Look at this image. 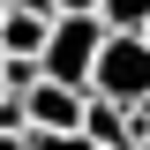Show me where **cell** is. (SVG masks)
<instances>
[{
    "label": "cell",
    "mask_w": 150,
    "mask_h": 150,
    "mask_svg": "<svg viewBox=\"0 0 150 150\" xmlns=\"http://www.w3.org/2000/svg\"><path fill=\"white\" fill-rule=\"evenodd\" d=\"M30 98V128L38 135H68V128H83V105H90V90H75V83H38V90H23Z\"/></svg>",
    "instance_id": "3"
},
{
    "label": "cell",
    "mask_w": 150,
    "mask_h": 150,
    "mask_svg": "<svg viewBox=\"0 0 150 150\" xmlns=\"http://www.w3.org/2000/svg\"><path fill=\"white\" fill-rule=\"evenodd\" d=\"M105 30H150V0H105Z\"/></svg>",
    "instance_id": "6"
},
{
    "label": "cell",
    "mask_w": 150,
    "mask_h": 150,
    "mask_svg": "<svg viewBox=\"0 0 150 150\" xmlns=\"http://www.w3.org/2000/svg\"><path fill=\"white\" fill-rule=\"evenodd\" d=\"M143 38H150V30H143Z\"/></svg>",
    "instance_id": "11"
},
{
    "label": "cell",
    "mask_w": 150,
    "mask_h": 150,
    "mask_svg": "<svg viewBox=\"0 0 150 150\" xmlns=\"http://www.w3.org/2000/svg\"><path fill=\"white\" fill-rule=\"evenodd\" d=\"M90 90L112 98V105H150V38H143V30H112V38H105Z\"/></svg>",
    "instance_id": "1"
},
{
    "label": "cell",
    "mask_w": 150,
    "mask_h": 150,
    "mask_svg": "<svg viewBox=\"0 0 150 150\" xmlns=\"http://www.w3.org/2000/svg\"><path fill=\"white\" fill-rule=\"evenodd\" d=\"M0 135H30V98L23 90H0Z\"/></svg>",
    "instance_id": "7"
},
{
    "label": "cell",
    "mask_w": 150,
    "mask_h": 150,
    "mask_svg": "<svg viewBox=\"0 0 150 150\" xmlns=\"http://www.w3.org/2000/svg\"><path fill=\"white\" fill-rule=\"evenodd\" d=\"M53 23H60V15L8 8V15H0V53H30V60H45V45H53Z\"/></svg>",
    "instance_id": "4"
},
{
    "label": "cell",
    "mask_w": 150,
    "mask_h": 150,
    "mask_svg": "<svg viewBox=\"0 0 150 150\" xmlns=\"http://www.w3.org/2000/svg\"><path fill=\"white\" fill-rule=\"evenodd\" d=\"M60 15H98V8H105V0H53Z\"/></svg>",
    "instance_id": "9"
},
{
    "label": "cell",
    "mask_w": 150,
    "mask_h": 150,
    "mask_svg": "<svg viewBox=\"0 0 150 150\" xmlns=\"http://www.w3.org/2000/svg\"><path fill=\"white\" fill-rule=\"evenodd\" d=\"M128 112H135V105H112V98H98V90H90V105H83V135H90L98 150H135Z\"/></svg>",
    "instance_id": "5"
},
{
    "label": "cell",
    "mask_w": 150,
    "mask_h": 150,
    "mask_svg": "<svg viewBox=\"0 0 150 150\" xmlns=\"http://www.w3.org/2000/svg\"><path fill=\"white\" fill-rule=\"evenodd\" d=\"M30 150H98V143H90L83 128H68V135H38V128H30Z\"/></svg>",
    "instance_id": "8"
},
{
    "label": "cell",
    "mask_w": 150,
    "mask_h": 150,
    "mask_svg": "<svg viewBox=\"0 0 150 150\" xmlns=\"http://www.w3.org/2000/svg\"><path fill=\"white\" fill-rule=\"evenodd\" d=\"M0 150H30V135H0Z\"/></svg>",
    "instance_id": "10"
},
{
    "label": "cell",
    "mask_w": 150,
    "mask_h": 150,
    "mask_svg": "<svg viewBox=\"0 0 150 150\" xmlns=\"http://www.w3.org/2000/svg\"><path fill=\"white\" fill-rule=\"evenodd\" d=\"M105 38H112L105 15H60V23H53V45H45V75H53V83H75V90H90Z\"/></svg>",
    "instance_id": "2"
}]
</instances>
